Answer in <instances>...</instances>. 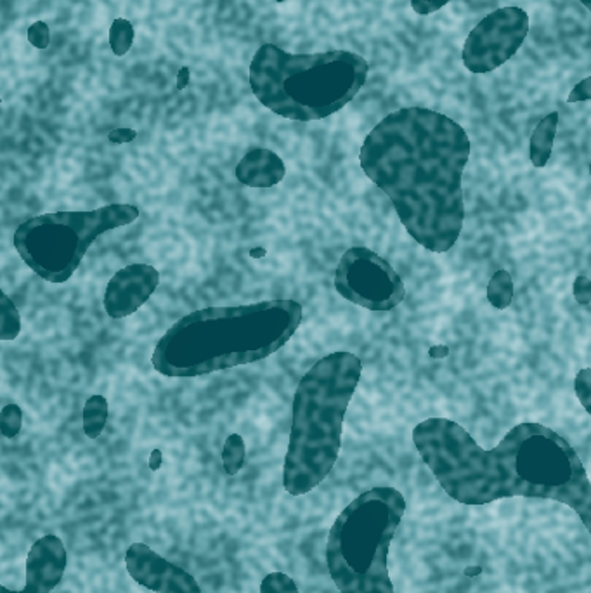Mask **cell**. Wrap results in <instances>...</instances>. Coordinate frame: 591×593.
Wrapping results in <instances>:
<instances>
[{
	"label": "cell",
	"mask_w": 591,
	"mask_h": 593,
	"mask_svg": "<svg viewBox=\"0 0 591 593\" xmlns=\"http://www.w3.org/2000/svg\"><path fill=\"white\" fill-rule=\"evenodd\" d=\"M413 443L437 483L456 502L488 505L503 498H541L571 507L591 535V483L564 437L536 422L515 425L493 450L475 443L449 418H427Z\"/></svg>",
	"instance_id": "1"
},
{
	"label": "cell",
	"mask_w": 591,
	"mask_h": 593,
	"mask_svg": "<svg viewBox=\"0 0 591 593\" xmlns=\"http://www.w3.org/2000/svg\"><path fill=\"white\" fill-rule=\"evenodd\" d=\"M468 157L462 125L418 106L387 115L359 151L364 174L389 196L411 238L434 254L451 250L462 235Z\"/></svg>",
	"instance_id": "2"
},
{
	"label": "cell",
	"mask_w": 591,
	"mask_h": 593,
	"mask_svg": "<svg viewBox=\"0 0 591 593\" xmlns=\"http://www.w3.org/2000/svg\"><path fill=\"white\" fill-rule=\"evenodd\" d=\"M304 309L290 299L205 307L170 326L151 365L163 377H203L250 365L280 351L299 330Z\"/></svg>",
	"instance_id": "3"
},
{
	"label": "cell",
	"mask_w": 591,
	"mask_h": 593,
	"mask_svg": "<svg viewBox=\"0 0 591 593\" xmlns=\"http://www.w3.org/2000/svg\"><path fill=\"white\" fill-rule=\"evenodd\" d=\"M363 373L361 359L338 351L302 377L292 406V431L283 467L286 493L302 496L325 481L342 448L347 408Z\"/></svg>",
	"instance_id": "4"
},
{
	"label": "cell",
	"mask_w": 591,
	"mask_h": 593,
	"mask_svg": "<svg viewBox=\"0 0 591 593\" xmlns=\"http://www.w3.org/2000/svg\"><path fill=\"white\" fill-rule=\"evenodd\" d=\"M368 61L351 51L286 53L264 44L250 63V87L262 106L295 122L332 117L366 84Z\"/></svg>",
	"instance_id": "5"
},
{
	"label": "cell",
	"mask_w": 591,
	"mask_h": 593,
	"mask_svg": "<svg viewBox=\"0 0 591 593\" xmlns=\"http://www.w3.org/2000/svg\"><path fill=\"white\" fill-rule=\"evenodd\" d=\"M406 512L403 493L390 486L364 491L333 522L326 564L340 593H396L390 580V543Z\"/></svg>",
	"instance_id": "6"
},
{
	"label": "cell",
	"mask_w": 591,
	"mask_h": 593,
	"mask_svg": "<svg viewBox=\"0 0 591 593\" xmlns=\"http://www.w3.org/2000/svg\"><path fill=\"white\" fill-rule=\"evenodd\" d=\"M137 217L139 209L124 203L33 217L14 231V248L33 273L61 285L72 278L99 236L132 224Z\"/></svg>",
	"instance_id": "7"
},
{
	"label": "cell",
	"mask_w": 591,
	"mask_h": 593,
	"mask_svg": "<svg viewBox=\"0 0 591 593\" xmlns=\"http://www.w3.org/2000/svg\"><path fill=\"white\" fill-rule=\"evenodd\" d=\"M335 288L345 300L375 313L396 309L406 287L396 269L370 248H349L338 262Z\"/></svg>",
	"instance_id": "8"
},
{
	"label": "cell",
	"mask_w": 591,
	"mask_h": 593,
	"mask_svg": "<svg viewBox=\"0 0 591 593\" xmlns=\"http://www.w3.org/2000/svg\"><path fill=\"white\" fill-rule=\"evenodd\" d=\"M529 33V16L520 7H501L468 33L463 65L468 72L489 73L514 58Z\"/></svg>",
	"instance_id": "9"
},
{
	"label": "cell",
	"mask_w": 591,
	"mask_h": 593,
	"mask_svg": "<svg viewBox=\"0 0 591 593\" xmlns=\"http://www.w3.org/2000/svg\"><path fill=\"white\" fill-rule=\"evenodd\" d=\"M125 567L137 585L155 593H202V588L182 567L163 559L144 543H132L125 554Z\"/></svg>",
	"instance_id": "10"
},
{
	"label": "cell",
	"mask_w": 591,
	"mask_h": 593,
	"mask_svg": "<svg viewBox=\"0 0 591 593\" xmlns=\"http://www.w3.org/2000/svg\"><path fill=\"white\" fill-rule=\"evenodd\" d=\"M160 283V273L150 264H130L111 278L104 292V309L113 320L139 311Z\"/></svg>",
	"instance_id": "11"
},
{
	"label": "cell",
	"mask_w": 591,
	"mask_h": 593,
	"mask_svg": "<svg viewBox=\"0 0 591 593\" xmlns=\"http://www.w3.org/2000/svg\"><path fill=\"white\" fill-rule=\"evenodd\" d=\"M68 566V554L61 538L46 535L33 543L26 557L25 587L9 590L0 587V593H51L58 587Z\"/></svg>",
	"instance_id": "12"
},
{
	"label": "cell",
	"mask_w": 591,
	"mask_h": 593,
	"mask_svg": "<svg viewBox=\"0 0 591 593\" xmlns=\"http://www.w3.org/2000/svg\"><path fill=\"white\" fill-rule=\"evenodd\" d=\"M236 177L250 188H271L285 177V163L273 151L255 148L241 158Z\"/></svg>",
	"instance_id": "13"
},
{
	"label": "cell",
	"mask_w": 591,
	"mask_h": 593,
	"mask_svg": "<svg viewBox=\"0 0 591 593\" xmlns=\"http://www.w3.org/2000/svg\"><path fill=\"white\" fill-rule=\"evenodd\" d=\"M559 127V113L552 111L541 120L531 136V162L534 167H545L552 157L553 143Z\"/></svg>",
	"instance_id": "14"
},
{
	"label": "cell",
	"mask_w": 591,
	"mask_h": 593,
	"mask_svg": "<svg viewBox=\"0 0 591 593\" xmlns=\"http://www.w3.org/2000/svg\"><path fill=\"white\" fill-rule=\"evenodd\" d=\"M488 299L496 309H507L514 299V281L505 269L494 273L489 281Z\"/></svg>",
	"instance_id": "15"
},
{
	"label": "cell",
	"mask_w": 591,
	"mask_h": 593,
	"mask_svg": "<svg viewBox=\"0 0 591 593\" xmlns=\"http://www.w3.org/2000/svg\"><path fill=\"white\" fill-rule=\"evenodd\" d=\"M108 418V403L103 396H92L84 408V431L91 439L101 436Z\"/></svg>",
	"instance_id": "16"
},
{
	"label": "cell",
	"mask_w": 591,
	"mask_h": 593,
	"mask_svg": "<svg viewBox=\"0 0 591 593\" xmlns=\"http://www.w3.org/2000/svg\"><path fill=\"white\" fill-rule=\"evenodd\" d=\"M134 37H136V32H134V27H132L129 20L118 18V20L113 21L110 28V46L113 54L115 56H125V54L129 53L130 47L134 44Z\"/></svg>",
	"instance_id": "17"
},
{
	"label": "cell",
	"mask_w": 591,
	"mask_h": 593,
	"mask_svg": "<svg viewBox=\"0 0 591 593\" xmlns=\"http://www.w3.org/2000/svg\"><path fill=\"white\" fill-rule=\"evenodd\" d=\"M0 337L4 340H13L20 335V313L6 294L0 297Z\"/></svg>",
	"instance_id": "18"
},
{
	"label": "cell",
	"mask_w": 591,
	"mask_h": 593,
	"mask_svg": "<svg viewBox=\"0 0 591 593\" xmlns=\"http://www.w3.org/2000/svg\"><path fill=\"white\" fill-rule=\"evenodd\" d=\"M245 462V444L240 436L229 437L226 444H224V450H222V463H224V469L228 472L229 476H234L240 472Z\"/></svg>",
	"instance_id": "19"
},
{
	"label": "cell",
	"mask_w": 591,
	"mask_h": 593,
	"mask_svg": "<svg viewBox=\"0 0 591 593\" xmlns=\"http://www.w3.org/2000/svg\"><path fill=\"white\" fill-rule=\"evenodd\" d=\"M260 593H300L297 583L285 573L267 574L260 583Z\"/></svg>",
	"instance_id": "20"
},
{
	"label": "cell",
	"mask_w": 591,
	"mask_h": 593,
	"mask_svg": "<svg viewBox=\"0 0 591 593\" xmlns=\"http://www.w3.org/2000/svg\"><path fill=\"white\" fill-rule=\"evenodd\" d=\"M574 391L578 396L581 405L585 406V410L591 415V370L585 368L578 373V377L574 380Z\"/></svg>",
	"instance_id": "21"
},
{
	"label": "cell",
	"mask_w": 591,
	"mask_h": 593,
	"mask_svg": "<svg viewBox=\"0 0 591 593\" xmlns=\"http://www.w3.org/2000/svg\"><path fill=\"white\" fill-rule=\"evenodd\" d=\"M28 42L40 51H44L51 44V32L44 21H35L32 27L28 28Z\"/></svg>",
	"instance_id": "22"
},
{
	"label": "cell",
	"mask_w": 591,
	"mask_h": 593,
	"mask_svg": "<svg viewBox=\"0 0 591 593\" xmlns=\"http://www.w3.org/2000/svg\"><path fill=\"white\" fill-rule=\"evenodd\" d=\"M9 406H6V410L2 413V432L6 437H14L20 432L21 425V413L18 410V406L13 405V415H9Z\"/></svg>",
	"instance_id": "23"
},
{
	"label": "cell",
	"mask_w": 591,
	"mask_h": 593,
	"mask_svg": "<svg viewBox=\"0 0 591 593\" xmlns=\"http://www.w3.org/2000/svg\"><path fill=\"white\" fill-rule=\"evenodd\" d=\"M410 2L416 14L429 16V14L437 13L441 7L449 4L451 0H410Z\"/></svg>",
	"instance_id": "24"
},
{
	"label": "cell",
	"mask_w": 591,
	"mask_h": 593,
	"mask_svg": "<svg viewBox=\"0 0 591 593\" xmlns=\"http://www.w3.org/2000/svg\"><path fill=\"white\" fill-rule=\"evenodd\" d=\"M574 297L579 304H590L591 302V280L586 276H578L574 281Z\"/></svg>",
	"instance_id": "25"
},
{
	"label": "cell",
	"mask_w": 591,
	"mask_h": 593,
	"mask_svg": "<svg viewBox=\"0 0 591 593\" xmlns=\"http://www.w3.org/2000/svg\"><path fill=\"white\" fill-rule=\"evenodd\" d=\"M591 99V77L583 79L576 87L572 89L567 101L569 103H581V101H590Z\"/></svg>",
	"instance_id": "26"
},
{
	"label": "cell",
	"mask_w": 591,
	"mask_h": 593,
	"mask_svg": "<svg viewBox=\"0 0 591 593\" xmlns=\"http://www.w3.org/2000/svg\"><path fill=\"white\" fill-rule=\"evenodd\" d=\"M136 137V132L130 131V129H117L110 134V141L113 143H127L132 141Z\"/></svg>",
	"instance_id": "27"
},
{
	"label": "cell",
	"mask_w": 591,
	"mask_h": 593,
	"mask_svg": "<svg viewBox=\"0 0 591 593\" xmlns=\"http://www.w3.org/2000/svg\"><path fill=\"white\" fill-rule=\"evenodd\" d=\"M189 79H191V72H189L188 66H182L179 73H177V89H179V91L186 89L189 84Z\"/></svg>",
	"instance_id": "28"
},
{
	"label": "cell",
	"mask_w": 591,
	"mask_h": 593,
	"mask_svg": "<svg viewBox=\"0 0 591 593\" xmlns=\"http://www.w3.org/2000/svg\"><path fill=\"white\" fill-rule=\"evenodd\" d=\"M448 354L449 347L446 346L430 347L429 349L430 358H448Z\"/></svg>",
	"instance_id": "29"
},
{
	"label": "cell",
	"mask_w": 591,
	"mask_h": 593,
	"mask_svg": "<svg viewBox=\"0 0 591 593\" xmlns=\"http://www.w3.org/2000/svg\"><path fill=\"white\" fill-rule=\"evenodd\" d=\"M160 465H162V453H160V451H158V450L153 451V455H151V460H150L151 470L160 469Z\"/></svg>",
	"instance_id": "30"
},
{
	"label": "cell",
	"mask_w": 591,
	"mask_h": 593,
	"mask_svg": "<svg viewBox=\"0 0 591 593\" xmlns=\"http://www.w3.org/2000/svg\"><path fill=\"white\" fill-rule=\"evenodd\" d=\"M579 2H581V4H583V6H585L591 13V0H579Z\"/></svg>",
	"instance_id": "31"
},
{
	"label": "cell",
	"mask_w": 591,
	"mask_h": 593,
	"mask_svg": "<svg viewBox=\"0 0 591 593\" xmlns=\"http://www.w3.org/2000/svg\"><path fill=\"white\" fill-rule=\"evenodd\" d=\"M276 2H285V0H276Z\"/></svg>",
	"instance_id": "32"
},
{
	"label": "cell",
	"mask_w": 591,
	"mask_h": 593,
	"mask_svg": "<svg viewBox=\"0 0 591 593\" xmlns=\"http://www.w3.org/2000/svg\"><path fill=\"white\" fill-rule=\"evenodd\" d=\"M590 177H591V162H590Z\"/></svg>",
	"instance_id": "33"
}]
</instances>
